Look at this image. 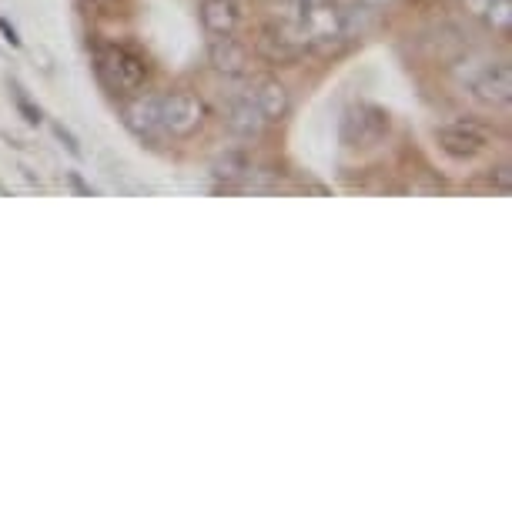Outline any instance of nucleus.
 <instances>
[{
  "label": "nucleus",
  "mask_w": 512,
  "mask_h": 512,
  "mask_svg": "<svg viewBox=\"0 0 512 512\" xmlns=\"http://www.w3.org/2000/svg\"><path fill=\"white\" fill-rule=\"evenodd\" d=\"M355 4H359V7H369V11H375V14H382V11H389L395 0H355Z\"/></svg>",
  "instance_id": "19"
},
{
  "label": "nucleus",
  "mask_w": 512,
  "mask_h": 512,
  "mask_svg": "<svg viewBox=\"0 0 512 512\" xmlns=\"http://www.w3.org/2000/svg\"><path fill=\"white\" fill-rule=\"evenodd\" d=\"M218 178H225V181H241V178H248L251 175V168H248V161L245 158H238V154H228L225 161H218V171H215Z\"/></svg>",
  "instance_id": "14"
},
{
  "label": "nucleus",
  "mask_w": 512,
  "mask_h": 512,
  "mask_svg": "<svg viewBox=\"0 0 512 512\" xmlns=\"http://www.w3.org/2000/svg\"><path fill=\"white\" fill-rule=\"evenodd\" d=\"M466 11L489 27L492 34L509 37L512 34V0H462Z\"/></svg>",
  "instance_id": "10"
},
{
  "label": "nucleus",
  "mask_w": 512,
  "mask_h": 512,
  "mask_svg": "<svg viewBox=\"0 0 512 512\" xmlns=\"http://www.w3.org/2000/svg\"><path fill=\"white\" fill-rule=\"evenodd\" d=\"M251 98L255 104L262 108L265 121H282L288 108H292V98H288V88L278 77H262V81L255 84V91H251Z\"/></svg>",
  "instance_id": "11"
},
{
  "label": "nucleus",
  "mask_w": 512,
  "mask_h": 512,
  "mask_svg": "<svg viewBox=\"0 0 512 512\" xmlns=\"http://www.w3.org/2000/svg\"><path fill=\"white\" fill-rule=\"evenodd\" d=\"M14 101H17V108L24 111V118L31 121V124H37V121H41V108H34V104L27 101V94H24L21 88H17V84H14Z\"/></svg>",
  "instance_id": "15"
},
{
  "label": "nucleus",
  "mask_w": 512,
  "mask_h": 512,
  "mask_svg": "<svg viewBox=\"0 0 512 512\" xmlns=\"http://www.w3.org/2000/svg\"><path fill=\"white\" fill-rule=\"evenodd\" d=\"M432 4H439V0H432Z\"/></svg>",
  "instance_id": "22"
},
{
  "label": "nucleus",
  "mask_w": 512,
  "mask_h": 512,
  "mask_svg": "<svg viewBox=\"0 0 512 512\" xmlns=\"http://www.w3.org/2000/svg\"><path fill=\"white\" fill-rule=\"evenodd\" d=\"M302 4H305V0H268V14H272V24L298 27V17H302ZM298 31H302V27H298Z\"/></svg>",
  "instance_id": "13"
},
{
  "label": "nucleus",
  "mask_w": 512,
  "mask_h": 512,
  "mask_svg": "<svg viewBox=\"0 0 512 512\" xmlns=\"http://www.w3.org/2000/svg\"><path fill=\"white\" fill-rule=\"evenodd\" d=\"M436 138H439L442 154H449L452 161H472V158H479L482 151H489L492 131L482 121L456 118V121L442 124Z\"/></svg>",
  "instance_id": "5"
},
{
  "label": "nucleus",
  "mask_w": 512,
  "mask_h": 512,
  "mask_svg": "<svg viewBox=\"0 0 512 512\" xmlns=\"http://www.w3.org/2000/svg\"><path fill=\"white\" fill-rule=\"evenodd\" d=\"M0 34H4V41L11 47H21V37H17V31L11 24H7V17H0Z\"/></svg>",
  "instance_id": "18"
},
{
  "label": "nucleus",
  "mask_w": 512,
  "mask_h": 512,
  "mask_svg": "<svg viewBox=\"0 0 512 512\" xmlns=\"http://www.w3.org/2000/svg\"><path fill=\"white\" fill-rule=\"evenodd\" d=\"M158 111H161V131L164 138H191L205 128L208 108L195 91H168L158 94Z\"/></svg>",
  "instance_id": "4"
},
{
  "label": "nucleus",
  "mask_w": 512,
  "mask_h": 512,
  "mask_svg": "<svg viewBox=\"0 0 512 512\" xmlns=\"http://www.w3.org/2000/svg\"><path fill=\"white\" fill-rule=\"evenodd\" d=\"M265 114L262 108L255 104V98L248 94H238V98H231L225 104V128L235 134L241 141H258L265 134Z\"/></svg>",
  "instance_id": "8"
},
{
  "label": "nucleus",
  "mask_w": 512,
  "mask_h": 512,
  "mask_svg": "<svg viewBox=\"0 0 512 512\" xmlns=\"http://www.w3.org/2000/svg\"><path fill=\"white\" fill-rule=\"evenodd\" d=\"M54 134H57V138H61V141H64V148H67V151H71V154H74V158H81V144H77V138H74V134H71V131H67V128H64V124H54Z\"/></svg>",
  "instance_id": "16"
},
{
  "label": "nucleus",
  "mask_w": 512,
  "mask_h": 512,
  "mask_svg": "<svg viewBox=\"0 0 512 512\" xmlns=\"http://www.w3.org/2000/svg\"><path fill=\"white\" fill-rule=\"evenodd\" d=\"M124 124L134 138L148 141V144H158V141H168L161 131V111H158V94H131V101L124 104Z\"/></svg>",
  "instance_id": "7"
},
{
  "label": "nucleus",
  "mask_w": 512,
  "mask_h": 512,
  "mask_svg": "<svg viewBox=\"0 0 512 512\" xmlns=\"http://www.w3.org/2000/svg\"><path fill=\"white\" fill-rule=\"evenodd\" d=\"M94 4H104V0H94Z\"/></svg>",
  "instance_id": "21"
},
{
  "label": "nucleus",
  "mask_w": 512,
  "mask_h": 512,
  "mask_svg": "<svg viewBox=\"0 0 512 512\" xmlns=\"http://www.w3.org/2000/svg\"><path fill=\"white\" fill-rule=\"evenodd\" d=\"M472 98L486 108H506L512 101V67L509 61H486L469 77Z\"/></svg>",
  "instance_id": "6"
},
{
  "label": "nucleus",
  "mask_w": 512,
  "mask_h": 512,
  "mask_svg": "<svg viewBox=\"0 0 512 512\" xmlns=\"http://www.w3.org/2000/svg\"><path fill=\"white\" fill-rule=\"evenodd\" d=\"M298 27L305 44L322 54H332L349 41V14L338 0H305Z\"/></svg>",
  "instance_id": "2"
},
{
  "label": "nucleus",
  "mask_w": 512,
  "mask_h": 512,
  "mask_svg": "<svg viewBox=\"0 0 512 512\" xmlns=\"http://www.w3.org/2000/svg\"><path fill=\"white\" fill-rule=\"evenodd\" d=\"M201 21H205V31L211 37H225V34L238 31L241 11H238L235 0H205V7H201Z\"/></svg>",
  "instance_id": "12"
},
{
  "label": "nucleus",
  "mask_w": 512,
  "mask_h": 512,
  "mask_svg": "<svg viewBox=\"0 0 512 512\" xmlns=\"http://www.w3.org/2000/svg\"><path fill=\"white\" fill-rule=\"evenodd\" d=\"M71 185H74L77 191H84V195H94V191H91L88 185H84V181H81V178H77V175H71Z\"/></svg>",
  "instance_id": "20"
},
{
  "label": "nucleus",
  "mask_w": 512,
  "mask_h": 512,
  "mask_svg": "<svg viewBox=\"0 0 512 512\" xmlns=\"http://www.w3.org/2000/svg\"><path fill=\"white\" fill-rule=\"evenodd\" d=\"M94 71H98L101 84L118 98H131L148 88L151 67L148 61L128 44H101L94 51Z\"/></svg>",
  "instance_id": "1"
},
{
  "label": "nucleus",
  "mask_w": 512,
  "mask_h": 512,
  "mask_svg": "<svg viewBox=\"0 0 512 512\" xmlns=\"http://www.w3.org/2000/svg\"><path fill=\"white\" fill-rule=\"evenodd\" d=\"M211 64H215V71L225 77H245L251 67V54L235 34L211 37Z\"/></svg>",
  "instance_id": "9"
},
{
  "label": "nucleus",
  "mask_w": 512,
  "mask_h": 512,
  "mask_svg": "<svg viewBox=\"0 0 512 512\" xmlns=\"http://www.w3.org/2000/svg\"><path fill=\"white\" fill-rule=\"evenodd\" d=\"M489 185L506 195V191H509V164H499L496 175H489Z\"/></svg>",
  "instance_id": "17"
},
{
  "label": "nucleus",
  "mask_w": 512,
  "mask_h": 512,
  "mask_svg": "<svg viewBox=\"0 0 512 512\" xmlns=\"http://www.w3.org/2000/svg\"><path fill=\"white\" fill-rule=\"evenodd\" d=\"M389 131H392V114L382 104L359 101L342 114L338 138H342L345 148H379L389 138Z\"/></svg>",
  "instance_id": "3"
}]
</instances>
